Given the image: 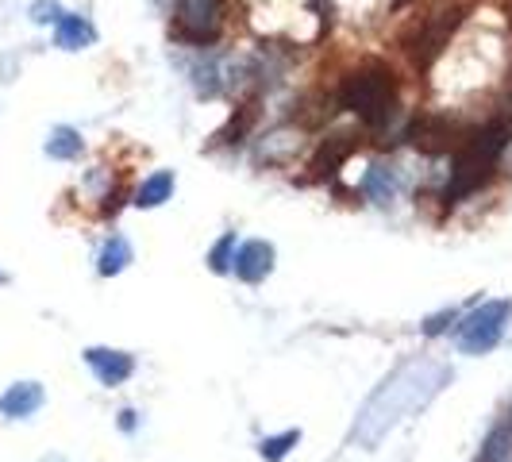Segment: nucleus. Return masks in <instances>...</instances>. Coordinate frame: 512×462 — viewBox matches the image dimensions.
<instances>
[{"label": "nucleus", "mask_w": 512, "mask_h": 462, "mask_svg": "<svg viewBox=\"0 0 512 462\" xmlns=\"http://www.w3.org/2000/svg\"><path fill=\"white\" fill-rule=\"evenodd\" d=\"M332 104L351 112L370 135H382L401 112V93H397L393 66L382 58H366L359 66L343 70L332 89Z\"/></svg>", "instance_id": "nucleus-1"}, {"label": "nucleus", "mask_w": 512, "mask_h": 462, "mask_svg": "<svg viewBox=\"0 0 512 462\" xmlns=\"http://www.w3.org/2000/svg\"><path fill=\"white\" fill-rule=\"evenodd\" d=\"M509 135L512 124L497 120V116H489L486 124H474V128L462 131V139L451 151V178L443 185L439 201L443 205H462L474 193H482L489 181L497 178V162H501Z\"/></svg>", "instance_id": "nucleus-2"}, {"label": "nucleus", "mask_w": 512, "mask_h": 462, "mask_svg": "<svg viewBox=\"0 0 512 462\" xmlns=\"http://www.w3.org/2000/svg\"><path fill=\"white\" fill-rule=\"evenodd\" d=\"M462 24H466V4L462 0H443V4L424 8L416 20L405 24V31L397 35V47L416 70H432L447 54V47L459 35Z\"/></svg>", "instance_id": "nucleus-3"}, {"label": "nucleus", "mask_w": 512, "mask_h": 462, "mask_svg": "<svg viewBox=\"0 0 512 462\" xmlns=\"http://www.w3.org/2000/svg\"><path fill=\"white\" fill-rule=\"evenodd\" d=\"M228 24V0H174L170 8V39L181 47L208 51L216 47Z\"/></svg>", "instance_id": "nucleus-4"}, {"label": "nucleus", "mask_w": 512, "mask_h": 462, "mask_svg": "<svg viewBox=\"0 0 512 462\" xmlns=\"http://www.w3.org/2000/svg\"><path fill=\"white\" fill-rule=\"evenodd\" d=\"M512 320V301H482L474 312H466L455 328V343L462 355H489Z\"/></svg>", "instance_id": "nucleus-5"}, {"label": "nucleus", "mask_w": 512, "mask_h": 462, "mask_svg": "<svg viewBox=\"0 0 512 462\" xmlns=\"http://www.w3.org/2000/svg\"><path fill=\"white\" fill-rule=\"evenodd\" d=\"M462 124L455 116H447V112H420V116H412L405 131H401V139L412 143L420 154H451L455 151V143L462 139Z\"/></svg>", "instance_id": "nucleus-6"}, {"label": "nucleus", "mask_w": 512, "mask_h": 462, "mask_svg": "<svg viewBox=\"0 0 512 462\" xmlns=\"http://www.w3.org/2000/svg\"><path fill=\"white\" fill-rule=\"evenodd\" d=\"M274 258H278L274 255V243H266V239H247V243H239V251H235L231 274H235L243 285H258L270 278Z\"/></svg>", "instance_id": "nucleus-7"}, {"label": "nucleus", "mask_w": 512, "mask_h": 462, "mask_svg": "<svg viewBox=\"0 0 512 462\" xmlns=\"http://www.w3.org/2000/svg\"><path fill=\"white\" fill-rule=\"evenodd\" d=\"M85 362H89V370L97 374V382L108 385V389L124 385L131 374H135V359H131L128 351H112V347H89V351H85Z\"/></svg>", "instance_id": "nucleus-8"}, {"label": "nucleus", "mask_w": 512, "mask_h": 462, "mask_svg": "<svg viewBox=\"0 0 512 462\" xmlns=\"http://www.w3.org/2000/svg\"><path fill=\"white\" fill-rule=\"evenodd\" d=\"M43 401H47V393H43L39 382H16L0 393V412L8 420H27V416H35L43 409Z\"/></svg>", "instance_id": "nucleus-9"}, {"label": "nucleus", "mask_w": 512, "mask_h": 462, "mask_svg": "<svg viewBox=\"0 0 512 462\" xmlns=\"http://www.w3.org/2000/svg\"><path fill=\"white\" fill-rule=\"evenodd\" d=\"M93 43H97V27L89 24L81 12H66L54 24V47H62V51H85Z\"/></svg>", "instance_id": "nucleus-10"}, {"label": "nucleus", "mask_w": 512, "mask_h": 462, "mask_svg": "<svg viewBox=\"0 0 512 462\" xmlns=\"http://www.w3.org/2000/svg\"><path fill=\"white\" fill-rule=\"evenodd\" d=\"M397 189H401V178H397V170L385 166V162H374V166L366 170V178H362V197L374 201V205L397 201Z\"/></svg>", "instance_id": "nucleus-11"}, {"label": "nucleus", "mask_w": 512, "mask_h": 462, "mask_svg": "<svg viewBox=\"0 0 512 462\" xmlns=\"http://www.w3.org/2000/svg\"><path fill=\"white\" fill-rule=\"evenodd\" d=\"M174 170H154L151 178H143V185L131 193V205L135 208H158L174 197Z\"/></svg>", "instance_id": "nucleus-12"}, {"label": "nucleus", "mask_w": 512, "mask_h": 462, "mask_svg": "<svg viewBox=\"0 0 512 462\" xmlns=\"http://www.w3.org/2000/svg\"><path fill=\"white\" fill-rule=\"evenodd\" d=\"M359 147V139L355 135H332L320 151H316V158H312V174L316 178H328V174H335L343 162H347V154Z\"/></svg>", "instance_id": "nucleus-13"}, {"label": "nucleus", "mask_w": 512, "mask_h": 462, "mask_svg": "<svg viewBox=\"0 0 512 462\" xmlns=\"http://www.w3.org/2000/svg\"><path fill=\"white\" fill-rule=\"evenodd\" d=\"M131 262V243L124 235H112V239H104L101 255H97V274L101 278H116V274H124Z\"/></svg>", "instance_id": "nucleus-14"}, {"label": "nucleus", "mask_w": 512, "mask_h": 462, "mask_svg": "<svg viewBox=\"0 0 512 462\" xmlns=\"http://www.w3.org/2000/svg\"><path fill=\"white\" fill-rule=\"evenodd\" d=\"M47 158H54V162H74V158H81V151H85V139H81V131L66 128V124H58V128L47 135Z\"/></svg>", "instance_id": "nucleus-15"}, {"label": "nucleus", "mask_w": 512, "mask_h": 462, "mask_svg": "<svg viewBox=\"0 0 512 462\" xmlns=\"http://www.w3.org/2000/svg\"><path fill=\"white\" fill-rule=\"evenodd\" d=\"M235 251H239L235 231H224V235L212 243V251H208V266H212V274H231V266H235Z\"/></svg>", "instance_id": "nucleus-16"}, {"label": "nucleus", "mask_w": 512, "mask_h": 462, "mask_svg": "<svg viewBox=\"0 0 512 462\" xmlns=\"http://www.w3.org/2000/svg\"><path fill=\"white\" fill-rule=\"evenodd\" d=\"M297 443H301V432H293V428H289V432H282V436L262 439V443H258V455H262L266 462H282Z\"/></svg>", "instance_id": "nucleus-17"}, {"label": "nucleus", "mask_w": 512, "mask_h": 462, "mask_svg": "<svg viewBox=\"0 0 512 462\" xmlns=\"http://www.w3.org/2000/svg\"><path fill=\"white\" fill-rule=\"evenodd\" d=\"M27 16H31L35 24H58V20L66 16V8H62L58 0H35V4L27 8Z\"/></svg>", "instance_id": "nucleus-18"}, {"label": "nucleus", "mask_w": 512, "mask_h": 462, "mask_svg": "<svg viewBox=\"0 0 512 462\" xmlns=\"http://www.w3.org/2000/svg\"><path fill=\"white\" fill-rule=\"evenodd\" d=\"M455 320H459V308H447V312H439V316H432V320L424 324V332H428V335L447 332V324H455Z\"/></svg>", "instance_id": "nucleus-19"}, {"label": "nucleus", "mask_w": 512, "mask_h": 462, "mask_svg": "<svg viewBox=\"0 0 512 462\" xmlns=\"http://www.w3.org/2000/svg\"><path fill=\"white\" fill-rule=\"evenodd\" d=\"M497 174H512V135H509V143H505V151H501V162H497Z\"/></svg>", "instance_id": "nucleus-20"}, {"label": "nucleus", "mask_w": 512, "mask_h": 462, "mask_svg": "<svg viewBox=\"0 0 512 462\" xmlns=\"http://www.w3.org/2000/svg\"><path fill=\"white\" fill-rule=\"evenodd\" d=\"M135 416H139V412H131V409L120 412V428H124V432H135V424H139Z\"/></svg>", "instance_id": "nucleus-21"}, {"label": "nucleus", "mask_w": 512, "mask_h": 462, "mask_svg": "<svg viewBox=\"0 0 512 462\" xmlns=\"http://www.w3.org/2000/svg\"><path fill=\"white\" fill-rule=\"evenodd\" d=\"M505 20H509V31H512V0L505 4Z\"/></svg>", "instance_id": "nucleus-22"}, {"label": "nucleus", "mask_w": 512, "mask_h": 462, "mask_svg": "<svg viewBox=\"0 0 512 462\" xmlns=\"http://www.w3.org/2000/svg\"><path fill=\"white\" fill-rule=\"evenodd\" d=\"M0 282H4V274H0Z\"/></svg>", "instance_id": "nucleus-23"}]
</instances>
